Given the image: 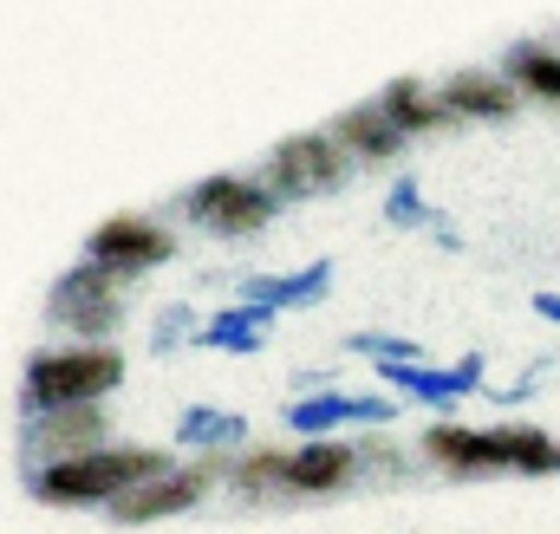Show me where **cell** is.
<instances>
[{
  "instance_id": "5b68a950",
  "label": "cell",
  "mask_w": 560,
  "mask_h": 534,
  "mask_svg": "<svg viewBox=\"0 0 560 534\" xmlns=\"http://www.w3.org/2000/svg\"><path fill=\"white\" fill-rule=\"evenodd\" d=\"M118 320H125V280L98 274L92 262L66 267L46 293V326H59L72 339H112Z\"/></svg>"
},
{
  "instance_id": "ba28073f",
  "label": "cell",
  "mask_w": 560,
  "mask_h": 534,
  "mask_svg": "<svg viewBox=\"0 0 560 534\" xmlns=\"http://www.w3.org/2000/svg\"><path fill=\"white\" fill-rule=\"evenodd\" d=\"M105 437H112V417H105L98 404H59V410H33V417L20 423V456L39 469V463L98 450Z\"/></svg>"
},
{
  "instance_id": "8992f818",
  "label": "cell",
  "mask_w": 560,
  "mask_h": 534,
  "mask_svg": "<svg viewBox=\"0 0 560 534\" xmlns=\"http://www.w3.org/2000/svg\"><path fill=\"white\" fill-rule=\"evenodd\" d=\"M170 255H176V235L156 216H112V222H98L85 235V262L98 274H112V280H125V287L143 280V274H156Z\"/></svg>"
},
{
  "instance_id": "e0dca14e",
  "label": "cell",
  "mask_w": 560,
  "mask_h": 534,
  "mask_svg": "<svg viewBox=\"0 0 560 534\" xmlns=\"http://www.w3.org/2000/svg\"><path fill=\"white\" fill-rule=\"evenodd\" d=\"M268 306H255V300H242V306H215L202 326H196V346H215V352H229V359H248V352H261L268 346Z\"/></svg>"
},
{
  "instance_id": "9a60e30c",
  "label": "cell",
  "mask_w": 560,
  "mask_h": 534,
  "mask_svg": "<svg viewBox=\"0 0 560 534\" xmlns=\"http://www.w3.org/2000/svg\"><path fill=\"white\" fill-rule=\"evenodd\" d=\"M495 72L515 85L522 105H528V98H535V105H560V46L555 39H515Z\"/></svg>"
},
{
  "instance_id": "277c9868",
  "label": "cell",
  "mask_w": 560,
  "mask_h": 534,
  "mask_svg": "<svg viewBox=\"0 0 560 534\" xmlns=\"http://www.w3.org/2000/svg\"><path fill=\"white\" fill-rule=\"evenodd\" d=\"M183 216L215 235V242H242V235H261L280 216V202L255 183V176H202L189 196H183Z\"/></svg>"
},
{
  "instance_id": "d6986e66",
  "label": "cell",
  "mask_w": 560,
  "mask_h": 534,
  "mask_svg": "<svg viewBox=\"0 0 560 534\" xmlns=\"http://www.w3.org/2000/svg\"><path fill=\"white\" fill-rule=\"evenodd\" d=\"M242 437H248V423L235 410H215V404H189L176 417V443L183 450H202V456H229Z\"/></svg>"
},
{
  "instance_id": "9c48e42d",
  "label": "cell",
  "mask_w": 560,
  "mask_h": 534,
  "mask_svg": "<svg viewBox=\"0 0 560 534\" xmlns=\"http://www.w3.org/2000/svg\"><path fill=\"white\" fill-rule=\"evenodd\" d=\"M378 385H385L392 398L450 410V404H463L469 392H482V359H476V352H469V359H456V365H430V359H385V365H378Z\"/></svg>"
},
{
  "instance_id": "30bf717a",
  "label": "cell",
  "mask_w": 560,
  "mask_h": 534,
  "mask_svg": "<svg viewBox=\"0 0 560 534\" xmlns=\"http://www.w3.org/2000/svg\"><path fill=\"white\" fill-rule=\"evenodd\" d=\"M392 417H398L392 392H339V385H319V392H306L287 410V423L300 437H332L346 423H392Z\"/></svg>"
},
{
  "instance_id": "d4e9b609",
  "label": "cell",
  "mask_w": 560,
  "mask_h": 534,
  "mask_svg": "<svg viewBox=\"0 0 560 534\" xmlns=\"http://www.w3.org/2000/svg\"><path fill=\"white\" fill-rule=\"evenodd\" d=\"M535 313H541L548 326H560V293H535Z\"/></svg>"
},
{
  "instance_id": "7a4b0ae2",
  "label": "cell",
  "mask_w": 560,
  "mask_h": 534,
  "mask_svg": "<svg viewBox=\"0 0 560 534\" xmlns=\"http://www.w3.org/2000/svg\"><path fill=\"white\" fill-rule=\"evenodd\" d=\"M163 469V456L156 450H118V443H98V450H79V456H59V463H39L33 476H26V489L39 496V502H52V509H85V502H112V496H125L131 483L143 476H156Z\"/></svg>"
},
{
  "instance_id": "3957f363",
  "label": "cell",
  "mask_w": 560,
  "mask_h": 534,
  "mask_svg": "<svg viewBox=\"0 0 560 534\" xmlns=\"http://www.w3.org/2000/svg\"><path fill=\"white\" fill-rule=\"evenodd\" d=\"M352 176V156L332 143L326 131H306V137H287L261 156L255 183L275 196V202H306V196H326Z\"/></svg>"
},
{
  "instance_id": "ac0fdd59",
  "label": "cell",
  "mask_w": 560,
  "mask_h": 534,
  "mask_svg": "<svg viewBox=\"0 0 560 534\" xmlns=\"http://www.w3.org/2000/svg\"><path fill=\"white\" fill-rule=\"evenodd\" d=\"M378 112H385L405 137H430V131H450V125H456L450 105L436 98V85H423V79H392V85L378 92Z\"/></svg>"
},
{
  "instance_id": "ffe728a7",
  "label": "cell",
  "mask_w": 560,
  "mask_h": 534,
  "mask_svg": "<svg viewBox=\"0 0 560 534\" xmlns=\"http://www.w3.org/2000/svg\"><path fill=\"white\" fill-rule=\"evenodd\" d=\"M495 437H502V463H509L515 476H555L560 469L555 437H541V430H528V423H502Z\"/></svg>"
},
{
  "instance_id": "cb8c5ba5",
  "label": "cell",
  "mask_w": 560,
  "mask_h": 534,
  "mask_svg": "<svg viewBox=\"0 0 560 534\" xmlns=\"http://www.w3.org/2000/svg\"><path fill=\"white\" fill-rule=\"evenodd\" d=\"M346 352H365L372 365H385V359H423V346L418 339H405V333H352Z\"/></svg>"
},
{
  "instance_id": "6da1fadb",
  "label": "cell",
  "mask_w": 560,
  "mask_h": 534,
  "mask_svg": "<svg viewBox=\"0 0 560 534\" xmlns=\"http://www.w3.org/2000/svg\"><path fill=\"white\" fill-rule=\"evenodd\" d=\"M125 385V352L105 339H72V346H46L26 359L20 379V417L33 410H59V404H105Z\"/></svg>"
},
{
  "instance_id": "52a82bcc",
  "label": "cell",
  "mask_w": 560,
  "mask_h": 534,
  "mask_svg": "<svg viewBox=\"0 0 560 534\" xmlns=\"http://www.w3.org/2000/svg\"><path fill=\"white\" fill-rule=\"evenodd\" d=\"M229 456H202L196 469H156V476H143V483H131L125 496H112L105 509H112V522H131V529H143V522H163V515H183V509H196L202 502V489L215 483V469H222Z\"/></svg>"
},
{
  "instance_id": "4fadbf2b",
  "label": "cell",
  "mask_w": 560,
  "mask_h": 534,
  "mask_svg": "<svg viewBox=\"0 0 560 534\" xmlns=\"http://www.w3.org/2000/svg\"><path fill=\"white\" fill-rule=\"evenodd\" d=\"M423 456L450 476H502V437L495 430H463V423H430L423 430Z\"/></svg>"
},
{
  "instance_id": "7402d4cb",
  "label": "cell",
  "mask_w": 560,
  "mask_h": 534,
  "mask_svg": "<svg viewBox=\"0 0 560 534\" xmlns=\"http://www.w3.org/2000/svg\"><path fill=\"white\" fill-rule=\"evenodd\" d=\"M430 216H436V202H423L418 176H398V183L385 189V222H392V229H430Z\"/></svg>"
},
{
  "instance_id": "8fae6325",
  "label": "cell",
  "mask_w": 560,
  "mask_h": 534,
  "mask_svg": "<svg viewBox=\"0 0 560 534\" xmlns=\"http://www.w3.org/2000/svg\"><path fill=\"white\" fill-rule=\"evenodd\" d=\"M436 98L450 105L456 125H509V118L522 112L515 85H509L502 72H489V66H463V72H450V79L436 85Z\"/></svg>"
},
{
  "instance_id": "5bb4252c",
  "label": "cell",
  "mask_w": 560,
  "mask_h": 534,
  "mask_svg": "<svg viewBox=\"0 0 560 534\" xmlns=\"http://www.w3.org/2000/svg\"><path fill=\"white\" fill-rule=\"evenodd\" d=\"M326 137H332L352 163H392V156H405V143H411V137L378 112V98H365V105L339 112V118L326 125Z\"/></svg>"
},
{
  "instance_id": "2e32d148",
  "label": "cell",
  "mask_w": 560,
  "mask_h": 534,
  "mask_svg": "<svg viewBox=\"0 0 560 534\" xmlns=\"http://www.w3.org/2000/svg\"><path fill=\"white\" fill-rule=\"evenodd\" d=\"M332 287V262H306L293 274H248L242 280V300L268 306V313H300V306H319Z\"/></svg>"
},
{
  "instance_id": "603a6c76",
  "label": "cell",
  "mask_w": 560,
  "mask_h": 534,
  "mask_svg": "<svg viewBox=\"0 0 560 534\" xmlns=\"http://www.w3.org/2000/svg\"><path fill=\"white\" fill-rule=\"evenodd\" d=\"M196 326H202V313H196L189 300H170V306L156 313V326H150V352H176V346H189Z\"/></svg>"
},
{
  "instance_id": "44dd1931",
  "label": "cell",
  "mask_w": 560,
  "mask_h": 534,
  "mask_svg": "<svg viewBox=\"0 0 560 534\" xmlns=\"http://www.w3.org/2000/svg\"><path fill=\"white\" fill-rule=\"evenodd\" d=\"M222 469H229V483H235L242 496H287V489H280L287 450H248V456H235V463H222Z\"/></svg>"
},
{
  "instance_id": "7c38bea8",
  "label": "cell",
  "mask_w": 560,
  "mask_h": 534,
  "mask_svg": "<svg viewBox=\"0 0 560 534\" xmlns=\"http://www.w3.org/2000/svg\"><path fill=\"white\" fill-rule=\"evenodd\" d=\"M352 476H359L352 443H339V437H306V443L287 456L280 489H287V496H332V489H346Z\"/></svg>"
}]
</instances>
